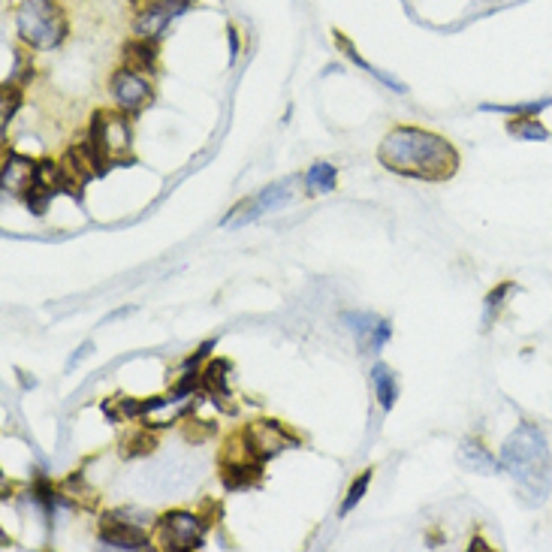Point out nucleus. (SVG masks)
<instances>
[{
	"label": "nucleus",
	"mask_w": 552,
	"mask_h": 552,
	"mask_svg": "<svg viewBox=\"0 0 552 552\" xmlns=\"http://www.w3.org/2000/svg\"><path fill=\"white\" fill-rule=\"evenodd\" d=\"M88 142L100 160V169L109 172L112 166L133 163V127L127 121V112H94L88 127Z\"/></svg>",
	"instance_id": "20e7f679"
},
{
	"label": "nucleus",
	"mask_w": 552,
	"mask_h": 552,
	"mask_svg": "<svg viewBox=\"0 0 552 552\" xmlns=\"http://www.w3.org/2000/svg\"><path fill=\"white\" fill-rule=\"evenodd\" d=\"M151 519L136 510H109L100 522V540L112 549H151L154 540L145 534Z\"/></svg>",
	"instance_id": "423d86ee"
},
{
	"label": "nucleus",
	"mask_w": 552,
	"mask_h": 552,
	"mask_svg": "<svg viewBox=\"0 0 552 552\" xmlns=\"http://www.w3.org/2000/svg\"><path fill=\"white\" fill-rule=\"evenodd\" d=\"M19 103H22V85L13 82V79H7V85H4V127H7L10 118L16 115Z\"/></svg>",
	"instance_id": "b1692460"
},
{
	"label": "nucleus",
	"mask_w": 552,
	"mask_h": 552,
	"mask_svg": "<svg viewBox=\"0 0 552 552\" xmlns=\"http://www.w3.org/2000/svg\"><path fill=\"white\" fill-rule=\"evenodd\" d=\"M305 188L311 194H329L335 188V166L332 163H314L305 175Z\"/></svg>",
	"instance_id": "aec40b11"
},
{
	"label": "nucleus",
	"mask_w": 552,
	"mask_h": 552,
	"mask_svg": "<svg viewBox=\"0 0 552 552\" xmlns=\"http://www.w3.org/2000/svg\"><path fill=\"white\" fill-rule=\"evenodd\" d=\"M242 441H245L248 453H251L254 459H260V462H266V459L278 456L281 450L299 444L278 420H257V423H251V426L242 432Z\"/></svg>",
	"instance_id": "6e6552de"
},
{
	"label": "nucleus",
	"mask_w": 552,
	"mask_h": 552,
	"mask_svg": "<svg viewBox=\"0 0 552 552\" xmlns=\"http://www.w3.org/2000/svg\"><path fill=\"white\" fill-rule=\"evenodd\" d=\"M344 323L356 332V338H359V347L368 353V350H381L387 341H390V335H393V329H390V323L387 320H381V317H375V314H368V311H347L344 314Z\"/></svg>",
	"instance_id": "9b49d317"
},
{
	"label": "nucleus",
	"mask_w": 552,
	"mask_h": 552,
	"mask_svg": "<svg viewBox=\"0 0 552 552\" xmlns=\"http://www.w3.org/2000/svg\"><path fill=\"white\" fill-rule=\"evenodd\" d=\"M61 498H67V501H76V504H82L85 510H91L94 504H97V492L94 489H88V483H85V477L82 474H70L64 483H61Z\"/></svg>",
	"instance_id": "6ab92c4d"
},
{
	"label": "nucleus",
	"mask_w": 552,
	"mask_h": 552,
	"mask_svg": "<svg viewBox=\"0 0 552 552\" xmlns=\"http://www.w3.org/2000/svg\"><path fill=\"white\" fill-rule=\"evenodd\" d=\"M513 290H516V281H504V284H498L495 290H489L486 305H483V329H489V326H492V320H495V317H498V311L504 308V299H507Z\"/></svg>",
	"instance_id": "412c9836"
},
{
	"label": "nucleus",
	"mask_w": 552,
	"mask_h": 552,
	"mask_svg": "<svg viewBox=\"0 0 552 552\" xmlns=\"http://www.w3.org/2000/svg\"><path fill=\"white\" fill-rule=\"evenodd\" d=\"M501 471L519 486L528 504H543L552 492V450L537 423H519L501 447Z\"/></svg>",
	"instance_id": "f03ea898"
},
{
	"label": "nucleus",
	"mask_w": 552,
	"mask_h": 552,
	"mask_svg": "<svg viewBox=\"0 0 552 552\" xmlns=\"http://www.w3.org/2000/svg\"><path fill=\"white\" fill-rule=\"evenodd\" d=\"M227 372H230V362L227 359H212L203 368V390L218 402V408H230V390H227Z\"/></svg>",
	"instance_id": "2eb2a0df"
},
{
	"label": "nucleus",
	"mask_w": 552,
	"mask_h": 552,
	"mask_svg": "<svg viewBox=\"0 0 552 552\" xmlns=\"http://www.w3.org/2000/svg\"><path fill=\"white\" fill-rule=\"evenodd\" d=\"M40 172V163L22 157V154H7L4 160V191L16 194V197H28V191L34 188Z\"/></svg>",
	"instance_id": "f8f14e48"
},
{
	"label": "nucleus",
	"mask_w": 552,
	"mask_h": 552,
	"mask_svg": "<svg viewBox=\"0 0 552 552\" xmlns=\"http://www.w3.org/2000/svg\"><path fill=\"white\" fill-rule=\"evenodd\" d=\"M368 486H372V468L362 471V474L350 483V489H347V495H344V501H341V516H347V513L362 501V495L368 492Z\"/></svg>",
	"instance_id": "5701e85b"
},
{
	"label": "nucleus",
	"mask_w": 552,
	"mask_h": 552,
	"mask_svg": "<svg viewBox=\"0 0 552 552\" xmlns=\"http://www.w3.org/2000/svg\"><path fill=\"white\" fill-rule=\"evenodd\" d=\"M203 534H206V522L200 516H194L188 510H169L157 519L154 543L160 549L188 552V549L203 546Z\"/></svg>",
	"instance_id": "39448f33"
},
{
	"label": "nucleus",
	"mask_w": 552,
	"mask_h": 552,
	"mask_svg": "<svg viewBox=\"0 0 552 552\" xmlns=\"http://www.w3.org/2000/svg\"><path fill=\"white\" fill-rule=\"evenodd\" d=\"M157 447V435H154V426L142 423L139 429H133L124 441H121V456L124 459H136V456H145Z\"/></svg>",
	"instance_id": "f3484780"
},
{
	"label": "nucleus",
	"mask_w": 552,
	"mask_h": 552,
	"mask_svg": "<svg viewBox=\"0 0 552 552\" xmlns=\"http://www.w3.org/2000/svg\"><path fill=\"white\" fill-rule=\"evenodd\" d=\"M88 353H91V344H82V347L73 353V359H70V368H76V362H79L82 356H88Z\"/></svg>",
	"instance_id": "393cba45"
},
{
	"label": "nucleus",
	"mask_w": 552,
	"mask_h": 552,
	"mask_svg": "<svg viewBox=\"0 0 552 552\" xmlns=\"http://www.w3.org/2000/svg\"><path fill=\"white\" fill-rule=\"evenodd\" d=\"M293 200V178L290 181H278V184H272V188H266V191H260L257 197H248V200H242L224 221H221V227L224 230H233V227H245V224H251V221H257V218H263L266 212H275V209H281V206H287Z\"/></svg>",
	"instance_id": "0eeeda50"
},
{
	"label": "nucleus",
	"mask_w": 552,
	"mask_h": 552,
	"mask_svg": "<svg viewBox=\"0 0 552 552\" xmlns=\"http://www.w3.org/2000/svg\"><path fill=\"white\" fill-rule=\"evenodd\" d=\"M67 31V16L52 0H25L16 10V34L28 49L52 52L64 43Z\"/></svg>",
	"instance_id": "7ed1b4c3"
},
{
	"label": "nucleus",
	"mask_w": 552,
	"mask_h": 552,
	"mask_svg": "<svg viewBox=\"0 0 552 552\" xmlns=\"http://www.w3.org/2000/svg\"><path fill=\"white\" fill-rule=\"evenodd\" d=\"M507 133L513 139H525V142H546L549 130L537 121V115H516L507 121Z\"/></svg>",
	"instance_id": "a211bd4d"
},
{
	"label": "nucleus",
	"mask_w": 552,
	"mask_h": 552,
	"mask_svg": "<svg viewBox=\"0 0 552 552\" xmlns=\"http://www.w3.org/2000/svg\"><path fill=\"white\" fill-rule=\"evenodd\" d=\"M372 387H375V396L381 402L384 411H393L396 408V399H399V387H396V375L390 372V365L378 362L372 368Z\"/></svg>",
	"instance_id": "dca6fc26"
},
{
	"label": "nucleus",
	"mask_w": 552,
	"mask_h": 552,
	"mask_svg": "<svg viewBox=\"0 0 552 552\" xmlns=\"http://www.w3.org/2000/svg\"><path fill=\"white\" fill-rule=\"evenodd\" d=\"M471 549H474V552H489L492 546H486V540H480V537H474V540H471Z\"/></svg>",
	"instance_id": "a878e982"
},
{
	"label": "nucleus",
	"mask_w": 552,
	"mask_h": 552,
	"mask_svg": "<svg viewBox=\"0 0 552 552\" xmlns=\"http://www.w3.org/2000/svg\"><path fill=\"white\" fill-rule=\"evenodd\" d=\"M456 459H459L462 468H468V471H474V474H483V477H489V474H495V471L501 468V459H495L480 441H471V438L459 444Z\"/></svg>",
	"instance_id": "4468645a"
},
{
	"label": "nucleus",
	"mask_w": 552,
	"mask_h": 552,
	"mask_svg": "<svg viewBox=\"0 0 552 552\" xmlns=\"http://www.w3.org/2000/svg\"><path fill=\"white\" fill-rule=\"evenodd\" d=\"M124 67L139 70V73H154L157 70V40L151 37H133L124 43Z\"/></svg>",
	"instance_id": "ddd939ff"
},
{
	"label": "nucleus",
	"mask_w": 552,
	"mask_h": 552,
	"mask_svg": "<svg viewBox=\"0 0 552 552\" xmlns=\"http://www.w3.org/2000/svg\"><path fill=\"white\" fill-rule=\"evenodd\" d=\"M549 106H552V100L543 97V100H531V103H519V106H492V103H483L480 109H483V112H501V115L516 118V115H540V112L549 109Z\"/></svg>",
	"instance_id": "4be33fe9"
},
{
	"label": "nucleus",
	"mask_w": 552,
	"mask_h": 552,
	"mask_svg": "<svg viewBox=\"0 0 552 552\" xmlns=\"http://www.w3.org/2000/svg\"><path fill=\"white\" fill-rule=\"evenodd\" d=\"M109 91H112L115 103H118L124 112H139L142 106H148V103L154 100V85L145 79V73L130 70V67H121V70L112 73Z\"/></svg>",
	"instance_id": "1a4fd4ad"
},
{
	"label": "nucleus",
	"mask_w": 552,
	"mask_h": 552,
	"mask_svg": "<svg viewBox=\"0 0 552 552\" xmlns=\"http://www.w3.org/2000/svg\"><path fill=\"white\" fill-rule=\"evenodd\" d=\"M188 4H191V0H151V4L136 16V34L157 40L169 28V22L175 16H181V10Z\"/></svg>",
	"instance_id": "9d476101"
},
{
	"label": "nucleus",
	"mask_w": 552,
	"mask_h": 552,
	"mask_svg": "<svg viewBox=\"0 0 552 552\" xmlns=\"http://www.w3.org/2000/svg\"><path fill=\"white\" fill-rule=\"evenodd\" d=\"M378 160L405 178L417 181H447L459 169V151L450 139L423 127H396L384 136Z\"/></svg>",
	"instance_id": "f257e3e1"
}]
</instances>
